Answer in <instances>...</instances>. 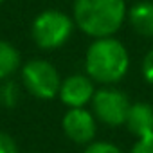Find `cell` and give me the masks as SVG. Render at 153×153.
I'll use <instances>...</instances> for the list:
<instances>
[{"label":"cell","mask_w":153,"mask_h":153,"mask_svg":"<svg viewBox=\"0 0 153 153\" xmlns=\"http://www.w3.org/2000/svg\"><path fill=\"white\" fill-rule=\"evenodd\" d=\"M124 0H74V24L87 36H114L126 20Z\"/></svg>","instance_id":"obj_1"},{"label":"cell","mask_w":153,"mask_h":153,"mask_svg":"<svg viewBox=\"0 0 153 153\" xmlns=\"http://www.w3.org/2000/svg\"><path fill=\"white\" fill-rule=\"evenodd\" d=\"M130 68L126 47L114 36L94 38L85 54V72L96 83L114 85L121 81Z\"/></svg>","instance_id":"obj_2"},{"label":"cell","mask_w":153,"mask_h":153,"mask_svg":"<svg viewBox=\"0 0 153 153\" xmlns=\"http://www.w3.org/2000/svg\"><path fill=\"white\" fill-rule=\"evenodd\" d=\"M74 18L58 9L42 11L31 25L33 42L43 51H56L63 47L74 33Z\"/></svg>","instance_id":"obj_3"},{"label":"cell","mask_w":153,"mask_h":153,"mask_svg":"<svg viewBox=\"0 0 153 153\" xmlns=\"http://www.w3.org/2000/svg\"><path fill=\"white\" fill-rule=\"evenodd\" d=\"M20 74H22L24 88L31 96L43 99V101H49L58 96L61 78H59L58 68L51 61L33 58L24 63Z\"/></svg>","instance_id":"obj_4"},{"label":"cell","mask_w":153,"mask_h":153,"mask_svg":"<svg viewBox=\"0 0 153 153\" xmlns=\"http://www.w3.org/2000/svg\"><path fill=\"white\" fill-rule=\"evenodd\" d=\"M92 114L97 121L105 123L106 126H123L128 117V110L131 106L128 96L117 88L103 87L97 88L92 101Z\"/></svg>","instance_id":"obj_5"},{"label":"cell","mask_w":153,"mask_h":153,"mask_svg":"<svg viewBox=\"0 0 153 153\" xmlns=\"http://www.w3.org/2000/svg\"><path fill=\"white\" fill-rule=\"evenodd\" d=\"M63 133L76 144L87 146L96 139L97 133V119L87 108H68V112L61 119Z\"/></svg>","instance_id":"obj_6"},{"label":"cell","mask_w":153,"mask_h":153,"mask_svg":"<svg viewBox=\"0 0 153 153\" xmlns=\"http://www.w3.org/2000/svg\"><path fill=\"white\" fill-rule=\"evenodd\" d=\"M96 94L94 79L88 74H72L68 78L61 79L59 85V99L68 108H85L90 105Z\"/></svg>","instance_id":"obj_7"},{"label":"cell","mask_w":153,"mask_h":153,"mask_svg":"<svg viewBox=\"0 0 153 153\" xmlns=\"http://www.w3.org/2000/svg\"><path fill=\"white\" fill-rule=\"evenodd\" d=\"M124 124L130 130V133H133L135 137L151 133L153 131V106L144 101L133 103L128 110V117Z\"/></svg>","instance_id":"obj_8"},{"label":"cell","mask_w":153,"mask_h":153,"mask_svg":"<svg viewBox=\"0 0 153 153\" xmlns=\"http://www.w3.org/2000/svg\"><path fill=\"white\" fill-rule=\"evenodd\" d=\"M128 22L131 29L144 38H153V2L140 0L128 11Z\"/></svg>","instance_id":"obj_9"},{"label":"cell","mask_w":153,"mask_h":153,"mask_svg":"<svg viewBox=\"0 0 153 153\" xmlns=\"http://www.w3.org/2000/svg\"><path fill=\"white\" fill-rule=\"evenodd\" d=\"M22 58L16 47L6 40H0V81L7 79L20 68Z\"/></svg>","instance_id":"obj_10"},{"label":"cell","mask_w":153,"mask_h":153,"mask_svg":"<svg viewBox=\"0 0 153 153\" xmlns=\"http://www.w3.org/2000/svg\"><path fill=\"white\" fill-rule=\"evenodd\" d=\"M20 85L11 78L2 79L0 83V105L4 108H15L20 101Z\"/></svg>","instance_id":"obj_11"},{"label":"cell","mask_w":153,"mask_h":153,"mask_svg":"<svg viewBox=\"0 0 153 153\" xmlns=\"http://www.w3.org/2000/svg\"><path fill=\"white\" fill-rule=\"evenodd\" d=\"M83 153H124L119 146H115L114 142H106V140H92L90 144L85 146Z\"/></svg>","instance_id":"obj_12"},{"label":"cell","mask_w":153,"mask_h":153,"mask_svg":"<svg viewBox=\"0 0 153 153\" xmlns=\"http://www.w3.org/2000/svg\"><path fill=\"white\" fill-rule=\"evenodd\" d=\"M130 153H153V131L142 137H137V142L133 144Z\"/></svg>","instance_id":"obj_13"},{"label":"cell","mask_w":153,"mask_h":153,"mask_svg":"<svg viewBox=\"0 0 153 153\" xmlns=\"http://www.w3.org/2000/svg\"><path fill=\"white\" fill-rule=\"evenodd\" d=\"M0 153H18L15 139L2 130H0Z\"/></svg>","instance_id":"obj_14"},{"label":"cell","mask_w":153,"mask_h":153,"mask_svg":"<svg viewBox=\"0 0 153 153\" xmlns=\"http://www.w3.org/2000/svg\"><path fill=\"white\" fill-rule=\"evenodd\" d=\"M142 76L149 85H153V49L142 59Z\"/></svg>","instance_id":"obj_15"},{"label":"cell","mask_w":153,"mask_h":153,"mask_svg":"<svg viewBox=\"0 0 153 153\" xmlns=\"http://www.w3.org/2000/svg\"><path fill=\"white\" fill-rule=\"evenodd\" d=\"M4 2H6V0H0V4H4Z\"/></svg>","instance_id":"obj_16"}]
</instances>
